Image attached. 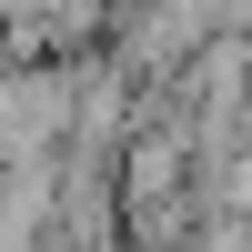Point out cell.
Returning a JSON list of instances; mask_svg holds the SVG:
<instances>
[{
    "label": "cell",
    "instance_id": "obj_1",
    "mask_svg": "<svg viewBox=\"0 0 252 252\" xmlns=\"http://www.w3.org/2000/svg\"><path fill=\"white\" fill-rule=\"evenodd\" d=\"M71 131H81V61H10L0 71V172L71 152Z\"/></svg>",
    "mask_w": 252,
    "mask_h": 252
},
{
    "label": "cell",
    "instance_id": "obj_2",
    "mask_svg": "<svg viewBox=\"0 0 252 252\" xmlns=\"http://www.w3.org/2000/svg\"><path fill=\"white\" fill-rule=\"evenodd\" d=\"M0 252H71V242H61V232H51V242H0Z\"/></svg>",
    "mask_w": 252,
    "mask_h": 252
}]
</instances>
